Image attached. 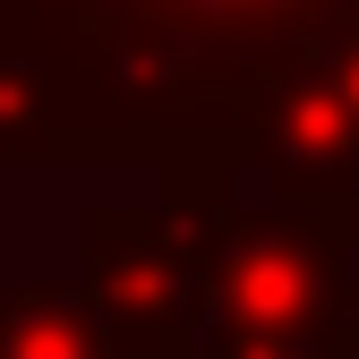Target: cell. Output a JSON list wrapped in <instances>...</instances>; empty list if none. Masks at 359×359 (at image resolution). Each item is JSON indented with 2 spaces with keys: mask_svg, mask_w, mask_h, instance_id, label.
<instances>
[{
  "mask_svg": "<svg viewBox=\"0 0 359 359\" xmlns=\"http://www.w3.org/2000/svg\"><path fill=\"white\" fill-rule=\"evenodd\" d=\"M0 359H95V342L52 299H0Z\"/></svg>",
  "mask_w": 359,
  "mask_h": 359,
  "instance_id": "cell-1",
  "label": "cell"
}]
</instances>
